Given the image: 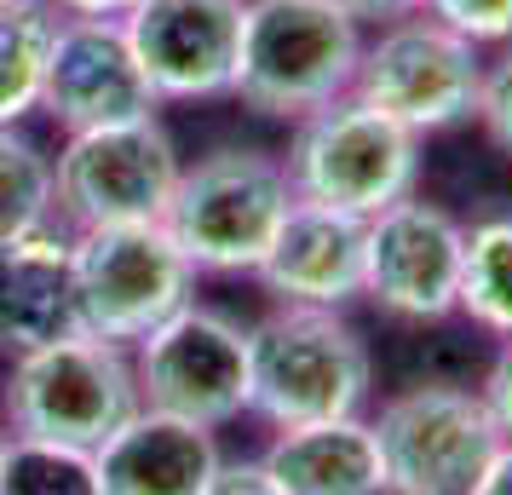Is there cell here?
I'll return each instance as SVG.
<instances>
[{
    "label": "cell",
    "mask_w": 512,
    "mask_h": 495,
    "mask_svg": "<svg viewBox=\"0 0 512 495\" xmlns=\"http://www.w3.org/2000/svg\"><path fill=\"white\" fill-rule=\"evenodd\" d=\"M363 24L334 0H248L231 93L271 121H300L351 93Z\"/></svg>",
    "instance_id": "cell-1"
},
{
    "label": "cell",
    "mask_w": 512,
    "mask_h": 495,
    "mask_svg": "<svg viewBox=\"0 0 512 495\" xmlns=\"http://www.w3.org/2000/svg\"><path fill=\"white\" fill-rule=\"evenodd\" d=\"M248 380V409L282 432L357 415L374 386V363L340 311L277 306L248 329Z\"/></svg>",
    "instance_id": "cell-2"
},
{
    "label": "cell",
    "mask_w": 512,
    "mask_h": 495,
    "mask_svg": "<svg viewBox=\"0 0 512 495\" xmlns=\"http://www.w3.org/2000/svg\"><path fill=\"white\" fill-rule=\"evenodd\" d=\"M288 208H294V185H288L282 156L225 144L179 173L162 225L173 231V242L185 248L196 271L236 277V271L265 265Z\"/></svg>",
    "instance_id": "cell-3"
},
{
    "label": "cell",
    "mask_w": 512,
    "mask_h": 495,
    "mask_svg": "<svg viewBox=\"0 0 512 495\" xmlns=\"http://www.w3.org/2000/svg\"><path fill=\"white\" fill-rule=\"evenodd\" d=\"M282 167H288L294 202L374 219L392 202L415 196L420 139L409 127H397L392 116L369 110L357 93H346L294 121Z\"/></svg>",
    "instance_id": "cell-4"
},
{
    "label": "cell",
    "mask_w": 512,
    "mask_h": 495,
    "mask_svg": "<svg viewBox=\"0 0 512 495\" xmlns=\"http://www.w3.org/2000/svg\"><path fill=\"white\" fill-rule=\"evenodd\" d=\"M139 409L133 352L98 334H64L52 346L18 352L0 386V415L18 438L98 449Z\"/></svg>",
    "instance_id": "cell-5"
},
{
    "label": "cell",
    "mask_w": 512,
    "mask_h": 495,
    "mask_svg": "<svg viewBox=\"0 0 512 495\" xmlns=\"http://www.w3.org/2000/svg\"><path fill=\"white\" fill-rule=\"evenodd\" d=\"M190 288L196 265L162 219L75 231V311L98 340L139 346L156 323L190 306Z\"/></svg>",
    "instance_id": "cell-6"
},
{
    "label": "cell",
    "mask_w": 512,
    "mask_h": 495,
    "mask_svg": "<svg viewBox=\"0 0 512 495\" xmlns=\"http://www.w3.org/2000/svg\"><path fill=\"white\" fill-rule=\"evenodd\" d=\"M478 87H484L478 47L461 41L455 29H443L438 18H426V12L397 18L374 41H363L357 81H351V93L369 110L392 116L415 139L472 121L478 116Z\"/></svg>",
    "instance_id": "cell-7"
},
{
    "label": "cell",
    "mask_w": 512,
    "mask_h": 495,
    "mask_svg": "<svg viewBox=\"0 0 512 495\" xmlns=\"http://www.w3.org/2000/svg\"><path fill=\"white\" fill-rule=\"evenodd\" d=\"M380 467L386 495H478L489 461L501 455V426L489 421L478 392L461 386H409L380 403Z\"/></svg>",
    "instance_id": "cell-8"
},
{
    "label": "cell",
    "mask_w": 512,
    "mask_h": 495,
    "mask_svg": "<svg viewBox=\"0 0 512 495\" xmlns=\"http://www.w3.org/2000/svg\"><path fill=\"white\" fill-rule=\"evenodd\" d=\"M179 173L185 162L156 116L93 127V133H70L64 150L52 156V202L75 231L144 225L167 213Z\"/></svg>",
    "instance_id": "cell-9"
},
{
    "label": "cell",
    "mask_w": 512,
    "mask_h": 495,
    "mask_svg": "<svg viewBox=\"0 0 512 495\" xmlns=\"http://www.w3.org/2000/svg\"><path fill=\"white\" fill-rule=\"evenodd\" d=\"M127 352H133V380H139L144 409H162V415L196 426H225L248 409V392H254L248 329L231 311L190 300Z\"/></svg>",
    "instance_id": "cell-10"
},
{
    "label": "cell",
    "mask_w": 512,
    "mask_h": 495,
    "mask_svg": "<svg viewBox=\"0 0 512 495\" xmlns=\"http://www.w3.org/2000/svg\"><path fill=\"white\" fill-rule=\"evenodd\" d=\"M466 225L426 196H403L369 219V265L363 300L397 323H438L461 311Z\"/></svg>",
    "instance_id": "cell-11"
},
{
    "label": "cell",
    "mask_w": 512,
    "mask_h": 495,
    "mask_svg": "<svg viewBox=\"0 0 512 495\" xmlns=\"http://www.w3.org/2000/svg\"><path fill=\"white\" fill-rule=\"evenodd\" d=\"M156 104L162 98L150 93V81L139 70V52L127 41L121 18H58L41 110L64 133L144 121V116H156Z\"/></svg>",
    "instance_id": "cell-12"
},
{
    "label": "cell",
    "mask_w": 512,
    "mask_h": 495,
    "mask_svg": "<svg viewBox=\"0 0 512 495\" xmlns=\"http://www.w3.org/2000/svg\"><path fill=\"white\" fill-rule=\"evenodd\" d=\"M248 0H144L121 29L156 98H219L236 87Z\"/></svg>",
    "instance_id": "cell-13"
},
{
    "label": "cell",
    "mask_w": 512,
    "mask_h": 495,
    "mask_svg": "<svg viewBox=\"0 0 512 495\" xmlns=\"http://www.w3.org/2000/svg\"><path fill=\"white\" fill-rule=\"evenodd\" d=\"M363 265H369V219L294 202L254 277L277 294V306L340 311L363 294Z\"/></svg>",
    "instance_id": "cell-14"
},
{
    "label": "cell",
    "mask_w": 512,
    "mask_h": 495,
    "mask_svg": "<svg viewBox=\"0 0 512 495\" xmlns=\"http://www.w3.org/2000/svg\"><path fill=\"white\" fill-rule=\"evenodd\" d=\"M104 495H208L219 472V438L213 426L179 421L162 409H133L127 421L93 449Z\"/></svg>",
    "instance_id": "cell-15"
},
{
    "label": "cell",
    "mask_w": 512,
    "mask_h": 495,
    "mask_svg": "<svg viewBox=\"0 0 512 495\" xmlns=\"http://www.w3.org/2000/svg\"><path fill=\"white\" fill-rule=\"evenodd\" d=\"M87 334L75 311V236L58 225L0 248V352H35Z\"/></svg>",
    "instance_id": "cell-16"
},
{
    "label": "cell",
    "mask_w": 512,
    "mask_h": 495,
    "mask_svg": "<svg viewBox=\"0 0 512 495\" xmlns=\"http://www.w3.org/2000/svg\"><path fill=\"white\" fill-rule=\"evenodd\" d=\"M259 461L277 472L288 495H386L380 438L363 415L282 426Z\"/></svg>",
    "instance_id": "cell-17"
},
{
    "label": "cell",
    "mask_w": 512,
    "mask_h": 495,
    "mask_svg": "<svg viewBox=\"0 0 512 495\" xmlns=\"http://www.w3.org/2000/svg\"><path fill=\"white\" fill-rule=\"evenodd\" d=\"M52 35H58V12L47 0L0 12V127H18L29 110H41Z\"/></svg>",
    "instance_id": "cell-18"
},
{
    "label": "cell",
    "mask_w": 512,
    "mask_h": 495,
    "mask_svg": "<svg viewBox=\"0 0 512 495\" xmlns=\"http://www.w3.org/2000/svg\"><path fill=\"white\" fill-rule=\"evenodd\" d=\"M461 311L489 334L512 340V213H489L466 231Z\"/></svg>",
    "instance_id": "cell-19"
},
{
    "label": "cell",
    "mask_w": 512,
    "mask_h": 495,
    "mask_svg": "<svg viewBox=\"0 0 512 495\" xmlns=\"http://www.w3.org/2000/svg\"><path fill=\"white\" fill-rule=\"evenodd\" d=\"M52 156L24 127H0V248L52 225Z\"/></svg>",
    "instance_id": "cell-20"
},
{
    "label": "cell",
    "mask_w": 512,
    "mask_h": 495,
    "mask_svg": "<svg viewBox=\"0 0 512 495\" xmlns=\"http://www.w3.org/2000/svg\"><path fill=\"white\" fill-rule=\"evenodd\" d=\"M0 495H104V478H98L93 449L6 432V444H0Z\"/></svg>",
    "instance_id": "cell-21"
},
{
    "label": "cell",
    "mask_w": 512,
    "mask_h": 495,
    "mask_svg": "<svg viewBox=\"0 0 512 495\" xmlns=\"http://www.w3.org/2000/svg\"><path fill=\"white\" fill-rule=\"evenodd\" d=\"M426 18H438L472 47H507L512 41V0H426Z\"/></svg>",
    "instance_id": "cell-22"
},
{
    "label": "cell",
    "mask_w": 512,
    "mask_h": 495,
    "mask_svg": "<svg viewBox=\"0 0 512 495\" xmlns=\"http://www.w3.org/2000/svg\"><path fill=\"white\" fill-rule=\"evenodd\" d=\"M478 127L489 133V144L512 162V41L501 47V58L484 64V87H478Z\"/></svg>",
    "instance_id": "cell-23"
},
{
    "label": "cell",
    "mask_w": 512,
    "mask_h": 495,
    "mask_svg": "<svg viewBox=\"0 0 512 495\" xmlns=\"http://www.w3.org/2000/svg\"><path fill=\"white\" fill-rule=\"evenodd\" d=\"M208 495H288V490H282V478L259 455H248V461H219Z\"/></svg>",
    "instance_id": "cell-24"
},
{
    "label": "cell",
    "mask_w": 512,
    "mask_h": 495,
    "mask_svg": "<svg viewBox=\"0 0 512 495\" xmlns=\"http://www.w3.org/2000/svg\"><path fill=\"white\" fill-rule=\"evenodd\" d=\"M484 409H489V421L501 426V438H512V340L495 352V363H489V375H484Z\"/></svg>",
    "instance_id": "cell-25"
},
{
    "label": "cell",
    "mask_w": 512,
    "mask_h": 495,
    "mask_svg": "<svg viewBox=\"0 0 512 495\" xmlns=\"http://www.w3.org/2000/svg\"><path fill=\"white\" fill-rule=\"evenodd\" d=\"M346 18H357V24H397V18H415V12H426V0H334Z\"/></svg>",
    "instance_id": "cell-26"
},
{
    "label": "cell",
    "mask_w": 512,
    "mask_h": 495,
    "mask_svg": "<svg viewBox=\"0 0 512 495\" xmlns=\"http://www.w3.org/2000/svg\"><path fill=\"white\" fill-rule=\"evenodd\" d=\"M58 18H127L139 12L144 0H47Z\"/></svg>",
    "instance_id": "cell-27"
},
{
    "label": "cell",
    "mask_w": 512,
    "mask_h": 495,
    "mask_svg": "<svg viewBox=\"0 0 512 495\" xmlns=\"http://www.w3.org/2000/svg\"><path fill=\"white\" fill-rule=\"evenodd\" d=\"M478 495H512V438L501 444V455L489 461L484 484H478Z\"/></svg>",
    "instance_id": "cell-28"
},
{
    "label": "cell",
    "mask_w": 512,
    "mask_h": 495,
    "mask_svg": "<svg viewBox=\"0 0 512 495\" xmlns=\"http://www.w3.org/2000/svg\"><path fill=\"white\" fill-rule=\"evenodd\" d=\"M6 6H24V0H0V12H6Z\"/></svg>",
    "instance_id": "cell-29"
},
{
    "label": "cell",
    "mask_w": 512,
    "mask_h": 495,
    "mask_svg": "<svg viewBox=\"0 0 512 495\" xmlns=\"http://www.w3.org/2000/svg\"><path fill=\"white\" fill-rule=\"evenodd\" d=\"M0 444H6V432H0Z\"/></svg>",
    "instance_id": "cell-30"
}]
</instances>
